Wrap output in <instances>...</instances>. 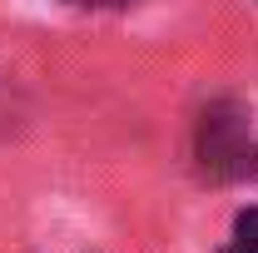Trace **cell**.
<instances>
[{"mask_svg": "<svg viewBox=\"0 0 258 253\" xmlns=\"http://www.w3.org/2000/svg\"><path fill=\"white\" fill-rule=\"evenodd\" d=\"M199 164L214 179H238L253 169V139H248V119L238 104H209L199 119Z\"/></svg>", "mask_w": 258, "mask_h": 253, "instance_id": "1", "label": "cell"}, {"mask_svg": "<svg viewBox=\"0 0 258 253\" xmlns=\"http://www.w3.org/2000/svg\"><path fill=\"white\" fill-rule=\"evenodd\" d=\"M224 253H258V209H243L233 219V238L224 243Z\"/></svg>", "mask_w": 258, "mask_h": 253, "instance_id": "2", "label": "cell"}, {"mask_svg": "<svg viewBox=\"0 0 258 253\" xmlns=\"http://www.w3.org/2000/svg\"><path fill=\"white\" fill-rule=\"evenodd\" d=\"M104 5H134V0H104Z\"/></svg>", "mask_w": 258, "mask_h": 253, "instance_id": "3", "label": "cell"}]
</instances>
